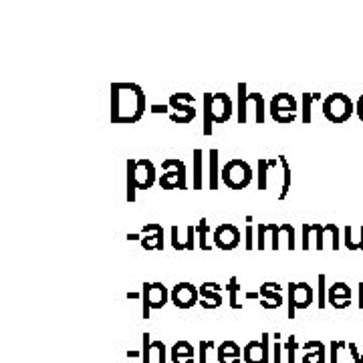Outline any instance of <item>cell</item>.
<instances>
[{
  "label": "cell",
  "mask_w": 363,
  "mask_h": 363,
  "mask_svg": "<svg viewBox=\"0 0 363 363\" xmlns=\"http://www.w3.org/2000/svg\"><path fill=\"white\" fill-rule=\"evenodd\" d=\"M323 99V95L321 93H303V97H301V101H303V115H301V120H303V123L305 125H309L311 123V120H313V115H311V107H313L315 101H321Z\"/></svg>",
  "instance_id": "cell-31"
},
{
  "label": "cell",
  "mask_w": 363,
  "mask_h": 363,
  "mask_svg": "<svg viewBox=\"0 0 363 363\" xmlns=\"http://www.w3.org/2000/svg\"><path fill=\"white\" fill-rule=\"evenodd\" d=\"M200 307H204V309H218V307H222V303H224V297H222V290L224 287H220L218 283H210V281H206V283H202L200 287Z\"/></svg>",
  "instance_id": "cell-16"
},
{
  "label": "cell",
  "mask_w": 363,
  "mask_h": 363,
  "mask_svg": "<svg viewBox=\"0 0 363 363\" xmlns=\"http://www.w3.org/2000/svg\"><path fill=\"white\" fill-rule=\"evenodd\" d=\"M210 109H212V120L218 125L226 123L234 113V103L228 97V93H212L210 99Z\"/></svg>",
  "instance_id": "cell-13"
},
{
  "label": "cell",
  "mask_w": 363,
  "mask_h": 363,
  "mask_svg": "<svg viewBox=\"0 0 363 363\" xmlns=\"http://www.w3.org/2000/svg\"><path fill=\"white\" fill-rule=\"evenodd\" d=\"M218 363H241L242 362V349L236 341H224L218 345L216 351Z\"/></svg>",
  "instance_id": "cell-23"
},
{
  "label": "cell",
  "mask_w": 363,
  "mask_h": 363,
  "mask_svg": "<svg viewBox=\"0 0 363 363\" xmlns=\"http://www.w3.org/2000/svg\"><path fill=\"white\" fill-rule=\"evenodd\" d=\"M355 113H357V118L363 121V95L355 101Z\"/></svg>",
  "instance_id": "cell-46"
},
{
  "label": "cell",
  "mask_w": 363,
  "mask_h": 363,
  "mask_svg": "<svg viewBox=\"0 0 363 363\" xmlns=\"http://www.w3.org/2000/svg\"><path fill=\"white\" fill-rule=\"evenodd\" d=\"M145 91L138 83L111 85V123L131 125L144 118Z\"/></svg>",
  "instance_id": "cell-1"
},
{
  "label": "cell",
  "mask_w": 363,
  "mask_h": 363,
  "mask_svg": "<svg viewBox=\"0 0 363 363\" xmlns=\"http://www.w3.org/2000/svg\"><path fill=\"white\" fill-rule=\"evenodd\" d=\"M281 333H274V347H272V355H274V362L272 363H281Z\"/></svg>",
  "instance_id": "cell-42"
},
{
  "label": "cell",
  "mask_w": 363,
  "mask_h": 363,
  "mask_svg": "<svg viewBox=\"0 0 363 363\" xmlns=\"http://www.w3.org/2000/svg\"><path fill=\"white\" fill-rule=\"evenodd\" d=\"M244 299L246 301H257V299H261V292H244Z\"/></svg>",
  "instance_id": "cell-49"
},
{
  "label": "cell",
  "mask_w": 363,
  "mask_h": 363,
  "mask_svg": "<svg viewBox=\"0 0 363 363\" xmlns=\"http://www.w3.org/2000/svg\"><path fill=\"white\" fill-rule=\"evenodd\" d=\"M218 149H210V160H208V184H210V190H218V184H220V171L218 168Z\"/></svg>",
  "instance_id": "cell-28"
},
{
  "label": "cell",
  "mask_w": 363,
  "mask_h": 363,
  "mask_svg": "<svg viewBox=\"0 0 363 363\" xmlns=\"http://www.w3.org/2000/svg\"><path fill=\"white\" fill-rule=\"evenodd\" d=\"M244 363H270V333H263L261 341H248L242 349Z\"/></svg>",
  "instance_id": "cell-11"
},
{
  "label": "cell",
  "mask_w": 363,
  "mask_h": 363,
  "mask_svg": "<svg viewBox=\"0 0 363 363\" xmlns=\"http://www.w3.org/2000/svg\"><path fill=\"white\" fill-rule=\"evenodd\" d=\"M351 287L347 283H333L329 290H327V303L333 307V309H347L351 305Z\"/></svg>",
  "instance_id": "cell-19"
},
{
  "label": "cell",
  "mask_w": 363,
  "mask_h": 363,
  "mask_svg": "<svg viewBox=\"0 0 363 363\" xmlns=\"http://www.w3.org/2000/svg\"><path fill=\"white\" fill-rule=\"evenodd\" d=\"M169 360H171V363L196 362V351H194L192 343H188V341H178V343H174L171 349H169Z\"/></svg>",
  "instance_id": "cell-22"
},
{
  "label": "cell",
  "mask_w": 363,
  "mask_h": 363,
  "mask_svg": "<svg viewBox=\"0 0 363 363\" xmlns=\"http://www.w3.org/2000/svg\"><path fill=\"white\" fill-rule=\"evenodd\" d=\"M325 281H327V279H325V274L321 272V274L317 277V283H319V303H317V305H319V309H321V311L327 307V290L329 289H327Z\"/></svg>",
  "instance_id": "cell-39"
},
{
  "label": "cell",
  "mask_w": 363,
  "mask_h": 363,
  "mask_svg": "<svg viewBox=\"0 0 363 363\" xmlns=\"http://www.w3.org/2000/svg\"><path fill=\"white\" fill-rule=\"evenodd\" d=\"M149 111H151V113H168L169 105H160V103H153V105H149Z\"/></svg>",
  "instance_id": "cell-45"
},
{
  "label": "cell",
  "mask_w": 363,
  "mask_h": 363,
  "mask_svg": "<svg viewBox=\"0 0 363 363\" xmlns=\"http://www.w3.org/2000/svg\"><path fill=\"white\" fill-rule=\"evenodd\" d=\"M169 303H174L176 309H192L194 305L200 303V290L198 287H194L192 283H178L174 289L169 290Z\"/></svg>",
  "instance_id": "cell-10"
},
{
  "label": "cell",
  "mask_w": 363,
  "mask_h": 363,
  "mask_svg": "<svg viewBox=\"0 0 363 363\" xmlns=\"http://www.w3.org/2000/svg\"><path fill=\"white\" fill-rule=\"evenodd\" d=\"M136 182H138V190H149L156 182H158V174L156 166L151 160L140 158L136 164Z\"/></svg>",
  "instance_id": "cell-18"
},
{
  "label": "cell",
  "mask_w": 363,
  "mask_h": 363,
  "mask_svg": "<svg viewBox=\"0 0 363 363\" xmlns=\"http://www.w3.org/2000/svg\"><path fill=\"white\" fill-rule=\"evenodd\" d=\"M194 93H174L169 97V120L178 125H188L196 120V109H194Z\"/></svg>",
  "instance_id": "cell-7"
},
{
  "label": "cell",
  "mask_w": 363,
  "mask_h": 363,
  "mask_svg": "<svg viewBox=\"0 0 363 363\" xmlns=\"http://www.w3.org/2000/svg\"><path fill=\"white\" fill-rule=\"evenodd\" d=\"M261 307L266 309V311H270V309H279V305H277V303H272V301H265V299H261Z\"/></svg>",
  "instance_id": "cell-47"
},
{
  "label": "cell",
  "mask_w": 363,
  "mask_h": 363,
  "mask_svg": "<svg viewBox=\"0 0 363 363\" xmlns=\"http://www.w3.org/2000/svg\"><path fill=\"white\" fill-rule=\"evenodd\" d=\"M210 99H212V93H204V97H202V101H204V127H202V133L206 138L212 136V125H214L212 109H210Z\"/></svg>",
  "instance_id": "cell-34"
},
{
  "label": "cell",
  "mask_w": 363,
  "mask_h": 363,
  "mask_svg": "<svg viewBox=\"0 0 363 363\" xmlns=\"http://www.w3.org/2000/svg\"><path fill=\"white\" fill-rule=\"evenodd\" d=\"M285 351H287V360L289 363H301L297 362V351H301V345H299V341H297V335H289L287 339V343H285Z\"/></svg>",
  "instance_id": "cell-38"
},
{
  "label": "cell",
  "mask_w": 363,
  "mask_h": 363,
  "mask_svg": "<svg viewBox=\"0 0 363 363\" xmlns=\"http://www.w3.org/2000/svg\"><path fill=\"white\" fill-rule=\"evenodd\" d=\"M287 305H289V319H295V313L301 309H309L315 299V290L309 283H289L287 285Z\"/></svg>",
  "instance_id": "cell-9"
},
{
  "label": "cell",
  "mask_w": 363,
  "mask_h": 363,
  "mask_svg": "<svg viewBox=\"0 0 363 363\" xmlns=\"http://www.w3.org/2000/svg\"><path fill=\"white\" fill-rule=\"evenodd\" d=\"M164 174L160 176V186L162 190H186L188 182H186V164L178 158H168L162 162Z\"/></svg>",
  "instance_id": "cell-5"
},
{
  "label": "cell",
  "mask_w": 363,
  "mask_h": 363,
  "mask_svg": "<svg viewBox=\"0 0 363 363\" xmlns=\"http://www.w3.org/2000/svg\"><path fill=\"white\" fill-rule=\"evenodd\" d=\"M355 103L345 93H331L323 99V115L331 123H345L353 115Z\"/></svg>",
  "instance_id": "cell-4"
},
{
  "label": "cell",
  "mask_w": 363,
  "mask_h": 363,
  "mask_svg": "<svg viewBox=\"0 0 363 363\" xmlns=\"http://www.w3.org/2000/svg\"><path fill=\"white\" fill-rule=\"evenodd\" d=\"M331 363H337V357H339V349H343V347H347L343 341H333L331 345Z\"/></svg>",
  "instance_id": "cell-43"
},
{
  "label": "cell",
  "mask_w": 363,
  "mask_h": 363,
  "mask_svg": "<svg viewBox=\"0 0 363 363\" xmlns=\"http://www.w3.org/2000/svg\"><path fill=\"white\" fill-rule=\"evenodd\" d=\"M360 230H362L360 239H353V228L351 226L343 228V244L347 250H363V226H360Z\"/></svg>",
  "instance_id": "cell-32"
},
{
  "label": "cell",
  "mask_w": 363,
  "mask_h": 363,
  "mask_svg": "<svg viewBox=\"0 0 363 363\" xmlns=\"http://www.w3.org/2000/svg\"><path fill=\"white\" fill-rule=\"evenodd\" d=\"M357 307L363 309V283L357 285Z\"/></svg>",
  "instance_id": "cell-48"
},
{
  "label": "cell",
  "mask_w": 363,
  "mask_h": 363,
  "mask_svg": "<svg viewBox=\"0 0 363 363\" xmlns=\"http://www.w3.org/2000/svg\"><path fill=\"white\" fill-rule=\"evenodd\" d=\"M169 301V290L164 283H144L142 289V303H144V319H149L151 311L164 309Z\"/></svg>",
  "instance_id": "cell-8"
},
{
  "label": "cell",
  "mask_w": 363,
  "mask_h": 363,
  "mask_svg": "<svg viewBox=\"0 0 363 363\" xmlns=\"http://www.w3.org/2000/svg\"><path fill=\"white\" fill-rule=\"evenodd\" d=\"M226 290H228V305H230V309H234V311L242 309V303L239 301V295H241L242 287L239 285V279L236 277H230V281L226 285Z\"/></svg>",
  "instance_id": "cell-30"
},
{
  "label": "cell",
  "mask_w": 363,
  "mask_h": 363,
  "mask_svg": "<svg viewBox=\"0 0 363 363\" xmlns=\"http://www.w3.org/2000/svg\"><path fill=\"white\" fill-rule=\"evenodd\" d=\"M252 168L248 162H244L241 158H232L228 160L224 166H222V171H220V180L222 184L228 188V190H244L250 186L252 182Z\"/></svg>",
  "instance_id": "cell-2"
},
{
  "label": "cell",
  "mask_w": 363,
  "mask_h": 363,
  "mask_svg": "<svg viewBox=\"0 0 363 363\" xmlns=\"http://www.w3.org/2000/svg\"><path fill=\"white\" fill-rule=\"evenodd\" d=\"M297 111H299V103H297L295 95H290V93H277L270 99L268 113L281 125H289L297 120Z\"/></svg>",
  "instance_id": "cell-6"
},
{
  "label": "cell",
  "mask_w": 363,
  "mask_h": 363,
  "mask_svg": "<svg viewBox=\"0 0 363 363\" xmlns=\"http://www.w3.org/2000/svg\"><path fill=\"white\" fill-rule=\"evenodd\" d=\"M208 349H214V341L198 343V363H208Z\"/></svg>",
  "instance_id": "cell-40"
},
{
  "label": "cell",
  "mask_w": 363,
  "mask_h": 363,
  "mask_svg": "<svg viewBox=\"0 0 363 363\" xmlns=\"http://www.w3.org/2000/svg\"><path fill=\"white\" fill-rule=\"evenodd\" d=\"M196 232H198V248L200 250H212L214 242L210 241V226L206 218H200V222L196 224Z\"/></svg>",
  "instance_id": "cell-26"
},
{
  "label": "cell",
  "mask_w": 363,
  "mask_h": 363,
  "mask_svg": "<svg viewBox=\"0 0 363 363\" xmlns=\"http://www.w3.org/2000/svg\"><path fill=\"white\" fill-rule=\"evenodd\" d=\"M289 248V250H295L297 248V241H295V228L290 222H283L281 224V248Z\"/></svg>",
  "instance_id": "cell-35"
},
{
  "label": "cell",
  "mask_w": 363,
  "mask_h": 363,
  "mask_svg": "<svg viewBox=\"0 0 363 363\" xmlns=\"http://www.w3.org/2000/svg\"><path fill=\"white\" fill-rule=\"evenodd\" d=\"M268 239H270V248L279 250L281 248V226L274 222H261L257 228V248L265 250Z\"/></svg>",
  "instance_id": "cell-14"
},
{
  "label": "cell",
  "mask_w": 363,
  "mask_h": 363,
  "mask_svg": "<svg viewBox=\"0 0 363 363\" xmlns=\"http://www.w3.org/2000/svg\"><path fill=\"white\" fill-rule=\"evenodd\" d=\"M261 299H265V301H272V303H277L279 307L283 305V287L279 285V283H272V281H266L261 285Z\"/></svg>",
  "instance_id": "cell-25"
},
{
  "label": "cell",
  "mask_w": 363,
  "mask_h": 363,
  "mask_svg": "<svg viewBox=\"0 0 363 363\" xmlns=\"http://www.w3.org/2000/svg\"><path fill=\"white\" fill-rule=\"evenodd\" d=\"M279 164L283 166V190L279 194V200H285L290 190V166L285 156H279Z\"/></svg>",
  "instance_id": "cell-36"
},
{
  "label": "cell",
  "mask_w": 363,
  "mask_h": 363,
  "mask_svg": "<svg viewBox=\"0 0 363 363\" xmlns=\"http://www.w3.org/2000/svg\"><path fill=\"white\" fill-rule=\"evenodd\" d=\"M301 363H325V345L321 341H307L301 345Z\"/></svg>",
  "instance_id": "cell-24"
},
{
  "label": "cell",
  "mask_w": 363,
  "mask_h": 363,
  "mask_svg": "<svg viewBox=\"0 0 363 363\" xmlns=\"http://www.w3.org/2000/svg\"><path fill=\"white\" fill-rule=\"evenodd\" d=\"M127 299H142V292H127Z\"/></svg>",
  "instance_id": "cell-50"
},
{
  "label": "cell",
  "mask_w": 363,
  "mask_h": 363,
  "mask_svg": "<svg viewBox=\"0 0 363 363\" xmlns=\"http://www.w3.org/2000/svg\"><path fill=\"white\" fill-rule=\"evenodd\" d=\"M248 111H254V121L259 125L265 123L266 105L265 97L261 93H248L246 83H239V105H236V120L241 125L248 121Z\"/></svg>",
  "instance_id": "cell-3"
},
{
  "label": "cell",
  "mask_w": 363,
  "mask_h": 363,
  "mask_svg": "<svg viewBox=\"0 0 363 363\" xmlns=\"http://www.w3.org/2000/svg\"><path fill=\"white\" fill-rule=\"evenodd\" d=\"M144 363H166L168 362V349L162 341H151L149 333H144V351H142Z\"/></svg>",
  "instance_id": "cell-17"
},
{
  "label": "cell",
  "mask_w": 363,
  "mask_h": 363,
  "mask_svg": "<svg viewBox=\"0 0 363 363\" xmlns=\"http://www.w3.org/2000/svg\"><path fill=\"white\" fill-rule=\"evenodd\" d=\"M347 347H349V351H351V357L355 360V363H363V353H360V351H357V347H355L353 343H349Z\"/></svg>",
  "instance_id": "cell-44"
},
{
  "label": "cell",
  "mask_w": 363,
  "mask_h": 363,
  "mask_svg": "<svg viewBox=\"0 0 363 363\" xmlns=\"http://www.w3.org/2000/svg\"><path fill=\"white\" fill-rule=\"evenodd\" d=\"M323 241L327 242L329 241V246H331V250H339V246H341V241H339V226L337 224H333V222H329V224H325V239ZM327 246V244H325Z\"/></svg>",
  "instance_id": "cell-37"
},
{
  "label": "cell",
  "mask_w": 363,
  "mask_h": 363,
  "mask_svg": "<svg viewBox=\"0 0 363 363\" xmlns=\"http://www.w3.org/2000/svg\"><path fill=\"white\" fill-rule=\"evenodd\" d=\"M186 236H180V228L178 226H171V248L174 250H194L196 246V239H198V232H196V226H186Z\"/></svg>",
  "instance_id": "cell-21"
},
{
  "label": "cell",
  "mask_w": 363,
  "mask_h": 363,
  "mask_svg": "<svg viewBox=\"0 0 363 363\" xmlns=\"http://www.w3.org/2000/svg\"><path fill=\"white\" fill-rule=\"evenodd\" d=\"M202 164H204V151L194 149V190H202Z\"/></svg>",
  "instance_id": "cell-33"
},
{
  "label": "cell",
  "mask_w": 363,
  "mask_h": 363,
  "mask_svg": "<svg viewBox=\"0 0 363 363\" xmlns=\"http://www.w3.org/2000/svg\"><path fill=\"white\" fill-rule=\"evenodd\" d=\"M136 158H127V202H136L138 196V182H136Z\"/></svg>",
  "instance_id": "cell-27"
},
{
  "label": "cell",
  "mask_w": 363,
  "mask_h": 363,
  "mask_svg": "<svg viewBox=\"0 0 363 363\" xmlns=\"http://www.w3.org/2000/svg\"><path fill=\"white\" fill-rule=\"evenodd\" d=\"M279 158H259V190H266V178H268V169L277 168Z\"/></svg>",
  "instance_id": "cell-29"
},
{
  "label": "cell",
  "mask_w": 363,
  "mask_h": 363,
  "mask_svg": "<svg viewBox=\"0 0 363 363\" xmlns=\"http://www.w3.org/2000/svg\"><path fill=\"white\" fill-rule=\"evenodd\" d=\"M242 241V232L234 224H220L212 232V242L220 250H234Z\"/></svg>",
  "instance_id": "cell-12"
},
{
  "label": "cell",
  "mask_w": 363,
  "mask_h": 363,
  "mask_svg": "<svg viewBox=\"0 0 363 363\" xmlns=\"http://www.w3.org/2000/svg\"><path fill=\"white\" fill-rule=\"evenodd\" d=\"M140 242L144 250H164V228L158 222L145 224L140 232Z\"/></svg>",
  "instance_id": "cell-15"
},
{
  "label": "cell",
  "mask_w": 363,
  "mask_h": 363,
  "mask_svg": "<svg viewBox=\"0 0 363 363\" xmlns=\"http://www.w3.org/2000/svg\"><path fill=\"white\" fill-rule=\"evenodd\" d=\"M325 226L319 224V222H311V224H303V242H301V248L303 250H309L315 241V248L317 250H325Z\"/></svg>",
  "instance_id": "cell-20"
},
{
  "label": "cell",
  "mask_w": 363,
  "mask_h": 363,
  "mask_svg": "<svg viewBox=\"0 0 363 363\" xmlns=\"http://www.w3.org/2000/svg\"><path fill=\"white\" fill-rule=\"evenodd\" d=\"M244 246H246V250H254L257 248V242H254V226L252 224H248L246 226V230H244Z\"/></svg>",
  "instance_id": "cell-41"
}]
</instances>
